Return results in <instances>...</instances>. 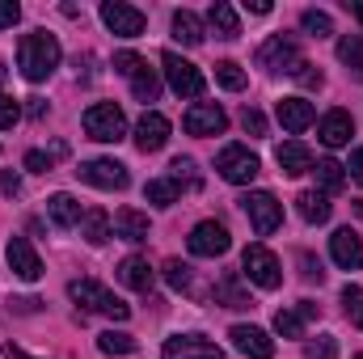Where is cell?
<instances>
[{
  "instance_id": "7a4b0ae2",
  "label": "cell",
  "mask_w": 363,
  "mask_h": 359,
  "mask_svg": "<svg viewBox=\"0 0 363 359\" xmlns=\"http://www.w3.org/2000/svg\"><path fill=\"white\" fill-rule=\"evenodd\" d=\"M68 296L77 300V304H85L89 313H101V317H114V321H127L131 317V304L127 300H118L110 287H101L97 279H72L68 283Z\"/></svg>"
},
{
  "instance_id": "74e56055",
  "label": "cell",
  "mask_w": 363,
  "mask_h": 359,
  "mask_svg": "<svg viewBox=\"0 0 363 359\" xmlns=\"http://www.w3.org/2000/svg\"><path fill=\"white\" fill-rule=\"evenodd\" d=\"M169 170H174L169 178L178 182V190H182V186H190V190H199V170H194V161H190V157H178V161H174Z\"/></svg>"
},
{
  "instance_id": "4316f807",
  "label": "cell",
  "mask_w": 363,
  "mask_h": 359,
  "mask_svg": "<svg viewBox=\"0 0 363 359\" xmlns=\"http://www.w3.org/2000/svg\"><path fill=\"white\" fill-rule=\"evenodd\" d=\"M313 178L321 186V194H338V190L347 186V165H338L334 157H325V161L313 165Z\"/></svg>"
},
{
  "instance_id": "52a82bcc",
  "label": "cell",
  "mask_w": 363,
  "mask_h": 359,
  "mask_svg": "<svg viewBox=\"0 0 363 359\" xmlns=\"http://www.w3.org/2000/svg\"><path fill=\"white\" fill-rule=\"evenodd\" d=\"M241 207H245V216H250V224H254L258 237H271L274 228L283 224V203L274 199L271 190H250L241 199Z\"/></svg>"
},
{
  "instance_id": "4fadbf2b",
  "label": "cell",
  "mask_w": 363,
  "mask_h": 359,
  "mask_svg": "<svg viewBox=\"0 0 363 359\" xmlns=\"http://www.w3.org/2000/svg\"><path fill=\"white\" fill-rule=\"evenodd\" d=\"M161 359H224V351L203 334H174V338H165Z\"/></svg>"
},
{
  "instance_id": "cb8c5ba5",
  "label": "cell",
  "mask_w": 363,
  "mask_h": 359,
  "mask_svg": "<svg viewBox=\"0 0 363 359\" xmlns=\"http://www.w3.org/2000/svg\"><path fill=\"white\" fill-rule=\"evenodd\" d=\"M47 211H51V220H55L60 228H77V224L85 220V211H81V203H77L72 194H64V190L47 199Z\"/></svg>"
},
{
  "instance_id": "bcb514c9",
  "label": "cell",
  "mask_w": 363,
  "mask_h": 359,
  "mask_svg": "<svg viewBox=\"0 0 363 359\" xmlns=\"http://www.w3.org/2000/svg\"><path fill=\"white\" fill-rule=\"evenodd\" d=\"M296 81H300L304 89H321V85H325V77H321V72H313V64H304V68L296 72Z\"/></svg>"
},
{
  "instance_id": "44dd1931",
  "label": "cell",
  "mask_w": 363,
  "mask_h": 359,
  "mask_svg": "<svg viewBox=\"0 0 363 359\" xmlns=\"http://www.w3.org/2000/svg\"><path fill=\"white\" fill-rule=\"evenodd\" d=\"M279 170L287 174V178H300V174H313V153L300 144V140H287V144H279Z\"/></svg>"
},
{
  "instance_id": "836d02e7",
  "label": "cell",
  "mask_w": 363,
  "mask_h": 359,
  "mask_svg": "<svg viewBox=\"0 0 363 359\" xmlns=\"http://www.w3.org/2000/svg\"><path fill=\"white\" fill-rule=\"evenodd\" d=\"M300 26H304V34H313V38H330V34H334V21H330V13H321V9H304V13H300Z\"/></svg>"
},
{
  "instance_id": "30bf717a",
  "label": "cell",
  "mask_w": 363,
  "mask_h": 359,
  "mask_svg": "<svg viewBox=\"0 0 363 359\" xmlns=\"http://www.w3.org/2000/svg\"><path fill=\"white\" fill-rule=\"evenodd\" d=\"M77 174H81V182H89V186H97V190H127V182H131L127 165H123V161H114V157L85 161Z\"/></svg>"
},
{
  "instance_id": "603a6c76",
  "label": "cell",
  "mask_w": 363,
  "mask_h": 359,
  "mask_svg": "<svg viewBox=\"0 0 363 359\" xmlns=\"http://www.w3.org/2000/svg\"><path fill=\"white\" fill-rule=\"evenodd\" d=\"M114 237H123V241H131V245L148 241V216L135 211V207H123V211L114 216Z\"/></svg>"
},
{
  "instance_id": "d6986e66",
  "label": "cell",
  "mask_w": 363,
  "mask_h": 359,
  "mask_svg": "<svg viewBox=\"0 0 363 359\" xmlns=\"http://www.w3.org/2000/svg\"><path fill=\"white\" fill-rule=\"evenodd\" d=\"M274 114H279V123L291 131V136H300L313 118H317V110H313V101H304V97H283L279 106H274Z\"/></svg>"
},
{
  "instance_id": "b9f144b4",
  "label": "cell",
  "mask_w": 363,
  "mask_h": 359,
  "mask_svg": "<svg viewBox=\"0 0 363 359\" xmlns=\"http://www.w3.org/2000/svg\"><path fill=\"white\" fill-rule=\"evenodd\" d=\"M241 127L250 131V136H267V118H262V110H241Z\"/></svg>"
},
{
  "instance_id": "f6af8a7d",
  "label": "cell",
  "mask_w": 363,
  "mask_h": 359,
  "mask_svg": "<svg viewBox=\"0 0 363 359\" xmlns=\"http://www.w3.org/2000/svg\"><path fill=\"white\" fill-rule=\"evenodd\" d=\"M17 17H21V4L17 0H0V30L17 26Z\"/></svg>"
},
{
  "instance_id": "60d3db41",
  "label": "cell",
  "mask_w": 363,
  "mask_h": 359,
  "mask_svg": "<svg viewBox=\"0 0 363 359\" xmlns=\"http://www.w3.org/2000/svg\"><path fill=\"white\" fill-rule=\"evenodd\" d=\"M17 118H21V106H17L13 97H4V93H0V131L17 127Z\"/></svg>"
},
{
  "instance_id": "484cf974",
  "label": "cell",
  "mask_w": 363,
  "mask_h": 359,
  "mask_svg": "<svg viewBox=\"0 0 363 359\" xmlns=\"http://www.w3.org/2000/svg\"><path fill=\"white\" fill-rule=\"evenodd\" d=\"M216 304H224V309H250V296H245L237 270H228V275L216 283Z\"/></svg>"
},
{
  "instance_id": "ee69618b",
  "label": "cell",
  "mask_w": 363,
  "mask_h": 359,
  "mask_svg": "<svg viewBox=\"0 0 363 359\" xmlns=\"http://www.w3.org/2000/svg\"><path fill=\"white\" fill-rule=\"evenodd\" d=\"M140 64H144V60H140L135 51H118V55H114V72H123V77H131Z\"/></svg>"
},
{
  "instance_id": "83f0119b",
  "label": "cell",
  "mask_w": 363,
  "mask_h": 359,
  "mask_svg": "<svg viewBox=\"0 0 363 359\" xmlns=\"http://www.w3.org/2000/svg\"><path fill=\"white\" fill-rule=\"evenodd\" d=\"M127 81H131V93H135L140 101H157V97H161V77H157V68H148V60H144Z\"/></svg>"
},
{
  "instance_id": "8d00e7d4",
  "label": "cell",
  "mask_w": 363,
  "mask_h": 359,
  "mask_svg": "<svg viewBox=\"0 0 363 359\" xmlns=\"http://www.w3.org/2000/svg\"><path fill=\"white\" fill-rule=\"evenodd\" d=\"M342 309H347V317L363 330V287H355V283L342 287Z\"/></svg>"
},
{
  "instance_id": "d590c367",
  "label": "cell",
  "mask_w": 363,
  "mask_h": 359,
  "mask_svg": "<svg viewBox=\"0 0 363 359\" xmlns=\"http://www.w3.org/2000/svg\"><path fill=\"white\" fill-rule=\"evenodd\" d=\"M216 81H220L228 93L245 89V72H241V64H233V60H220V64H216Z\"/></svg>"
},
{
  "instance_id": "277c9868",
  "label": "cell",
  "mask_w": 363,
  "mask_h": 359,
  "mask_svg": "<svg viewBox=\"0 0 363 359\" xmlns=\"http://www.w3.org/2000/svg\"><path fill=\"white\" fill-rule=\"evenodd\" d=\"M258 64H262V68H271V72H287V77H296V72L304 68L300 43H296L291 34H271V38L258 47Z\"/></svg>"
},
{
  "instance_id": "ac0fdd59",
  "label": "cell",
  "mask_w": 363,
  "mask_h": 359,
  "mask_svg": "<svg viewBox=\"0 0 363 359\" xmlns=\"http://www.w3.org/2000/svg\"><path fill=\"white\" fill-rule=\"evenodd\" d=\"M317 136H321L325 148H342V144H351V136H355V118H351L347 110H330V114L321 118Z\"/></svg>"
},
{
  "instance_id": "f35d334b",
  "label": "cell",
  "mask_w": 363,
  "mask_h": 359,
  "mask_svg": "<svg viewBox=\"0 0 363 359\" xmlns=\"http://www.w3.org/2000/svg\"><path fill=\"white\" fill-rule=\"evenodd\" d=\"M165 283H169L174 292H186V287H190V263L169 258V263H165Z\"/></svg>"
},
{
  "instance_id": "5bb4252c",
  "label": "cell",
  "mask_w": 363,
  "mask_h": 359,
  "mask_svg": "<svg viewBox=\"0 0 363 359\" xmlns=\"http://www.w3.org/2000/svg\"><path fill=\"white\" fill-rule=\"evenodd\" d=\"M228 338H233V347L245 359H274V338L262 326H233Z\"/></svg>"
},
{
  "instance_id": "7bdbcfd3",
  "label": "cell",
  "mask_w": 363,
  "mask_h": 359,
  "mask_svg": "<svg viewBox=\"0 0 363 359\" xmlns=\"http://www.w3.org/2000/svg\"><path fill=\"white\" fill-rule=\"evenodd\" d=\"M51 161H55V153H38V148H30V153H26V170H30V174H47V170H51Z\"/></svg>"
},
{
  "instance_id": "5b68a950",
  "label": "cell",
  "mask_w": 363,
  "mask_h": 359,
  "mask_svg": "<svg viewBox=\"0 0 363 359\" xmlns=\"http://www.w3.org/2000/svg\"><path fill=\"white\" fill-rule=\"evenodd\" d=\"M216 170H220V178L233 182V186H250V182L258 178V170H262V161L245 148V144H228V148H220V157H216Z\"/></svg>"
},
{
  "instance_id": "f1b7e54d",
  "label": "cell",
  "mask_w": 363,
  "mask_h": 359,
  "mask_svg": "<svg viewBox=\"0 0 363 359\" xmlns=\"http://www.w3.org/2000/svg\"><path fill=\"white\" fill-rule=\"evenodd\" d=\"M174 38H178L182 47H199L203 43V21L190 9H178L174 13Z\"/></svg>"
},
{
  "instance_id": "1f68e13d",
  "label": "cell",
  "mask_w": 363,
  "mask_h": 359,
  "mask_svg": "<svg viewBox=\"0 0 363 359\" xmlns=\"http://www.w3.org/2000/svg\"><path fill=\"white\" fill-rule=\"evenodd\" d=\"M338 60H342L355 77H363V34H347V38L338 43Z\"/></svg>"
},
{
  "instance_id": "8992f818",
  "label": "cell",
  "mask_w": 363,
  "mask_h": 359,
  "mask_svg": "<svg viewBox=\"0 0 363 359\" xmlns=\"http://www.w3.org/2000/svg\"><path fill=\"white\" fill-rule=\"evenodd\" d=\"M241 270H245V279L258 283L262 292H274V287L283 283V267H279V258H274L267 245H245V254H241Z\"/></svg>"
},
{
  "instance_id": "816d5d0a",
  "label": "cell",
  "mask_w": 363,
  "mask_h": 359,
  "mask_svg": "<svg viewBox=\"0 0 363 359\" xmlns=\"http://www.w3.org/2000/svg\"><path fill=\"white\" fill-rule=\"evenodd\" d=\"M26 110H30V118H43V114H47V101H43V97H30Z\"/></svg>"
},
{
  "instance_id": "9f6ffc18",
  "label": "cell",
  "mask_w": 363,
  "mask_h": 359,
  "mask_svg": "<svg viewBox=\"0 0 363 359\" xmlns=\"http://www.w3.org/2000/svg\"><path fill=\"white\" fill-rule=\"evenodd\" d=\"M4 77H9V68H4V64H0V85H4Z\"/></svg>"
},
{
  "instance_id": "ab89813d",
  "label": "cell",
  "mask_w": 363,
  "mask_h": 359,
  "mask_svg": "<svg viewBox=\"0 0 363 359\" xmlns=\"http://www.w3.org/2000/svg\"><path fill=\"white\" fill-rule=\"evenodd\" d=\"M304 355L308 359H338V338H334V334H321V338H313V343L304 347Z\"/></svg>"
},
{
  "instance_id": "9a60e30c",
  "label": "cell",
  "mask_w": 363,
  "mask_h": 359,
  "mask_svg": "<svg viewBox=\"0 0 363 359\" xmlns=\"http://www.w3.org/2000/svg\"><path fill=\"white\" fill-rule=\"evenodd\" d=\"M169 144V118L157 110H144V118L135 123V148L140 153H161Z\"/></svg>"
},
{
  "instance_id": "c3c4849f",
  "label": "cell",
  "mask_w": 363,
  "mask_h": 359,
  "mask_svg": "<svg viewBox=\"0 0 363 359\" xmlns=\"http://www.w3.org/2000/svg\"><path fill=\"white\" fill-rule=\"evenodd\" d=\"M347 170H351V178L363 186V148H355V153H351V165H347Z\"/></svg>"
},
{
  "instance_id": "4dcf8cb0",
  "label": "cell",
  "mask_w": 363,
  "mask_h": 359,
  "mask_svg": "<svg viewBox=\"0 0 363 359\" xmlns=\"http://www.w3.org/2000/svg\"><path fill=\"white\" fill-rule=\"evenodd\" d=\"M178 182L174 178H152L148 182V186H144V199H148V203H157V207H174V203H178Z\"/></svg>"
},
{
  "instance_id": "d6a6232c",
  "label": "cell",
  "mask_w": 363,
  "mask_h": 359,
  "mask_svg": "<svg viewBox=\"0 0 363 359\" xmlns=\"http://www.w3.org/2000/svg\"><path fill=\"white\" fill-rule=\"evenodd\" d=\"M97 351H101V355H131V351H135V338L123 334V330H118V334L106 330V334H97Z\"/></svg>"
},
{
  "instance_id": "6da1fadb",
  "label": "cell",
  "mask_w": 363,
  "mask_h": 359,
  "mask_svg": "<svg viewBox=\"0 0 363 359\" xmlns=\"http://www.w3.org/2000/svg\"><path fill=\"white\" fill-rule=\"evenodd\" d=\"M60 38L51 34V30H34V34H26L21 38V47H17V68H21V77L26 81H47L55 68H60Z\"/></svg>"
},
{
  "instance_id": "d4e9b609",
  "label": "cell",
  "mask_w": 363,
  "mask_h": 359,
  "mask_svg": "<svg viewBox=\"0 0 363 359\" xmlns=\"http://www.w3.org/2000/svg\"><path fill=\"white\" fill-rule=\"evenodd\" d=\"M207 21H211V30H216L220 38H237V34H241V17H237V9L224 4V0H216V4L207 9Z\"/></svg>"
},
{
  "instance_id": "7c38bea8",
  "label": "cell",
  "mask_w": 363,
  "mask_h": 359,
  "mask_svg": "<svg viewBox=\"0 0 363 359\" xmlns=\"http://www.w3.org/2000/svg\"><path fill=\"white\" fill-rule=\"evenodd\" d=\"M182 127H186L190 136H224L228 114H224L216 101H194V106L182 114Z\"/></svg>"
},
{
  "instance_id": "ffe728a7",
  "label": "cell",
  "mask_w": 363,
  "mask_h": 359,
  "mask_svg": "<svg viewBox=\"0 0 363 359\" xmlns=\"http://www.w3.org/2000/svg\"><path fill=\"white\" fill-rule=\"evenodd\" d=\"M118 279L131 287V292H152V283H157V270L148 267V258H140V254H127L123 263H118Z\"/></svg>"
},
{
  "instance_id": "681fc988",
  "label": "cell",
  "mask_w": 363,
  "mask_h": 359,
  "mask_svg": "<svg viewBox=\"0 0 363 359\" xmlns=\"http://www.w3.org/2000/svg\"><path fill=\"white\" fill-rule=\"evenodd\" d=\"M0 190H4V194H21V182H17V174H0Z\"/></svg>"
},
{
  "instance_id": "f907efd6",
  "label": "cell",
  "mask_w": 363,
  "mask_h": 359,
  "mask_svg": "<svg viewBox=\"0 0 363 359\" xmlns=\"http://www.w3.org/2000/svg\"><path fill=\"white\" fill-rule=\"evenodd\" d=\"M245 9L258 13V17H267V13H271V0H245Z\"/></svg>"
},
{
  "instance_id": "7402d4cb",
  "label": "cell",
  "mask_w": 363,
  "mask_h": 359,
  "mask_svg": "<svg viewBox=\"0 0 363 359\" xmlns=\"http://www.w3.org/2000/svg\"><path fill=\"white\" fill-rule=\"evenodd\" d=\"M296 211H300L304 224H325L334 207H330V194H321V190H300V194H296Z\"/></svg>"
},
{
  "instance_id": "11a10c76",
  "label": "cell",
  "mask_w": 363,
  "mask_h": 359,
  "mask_svg": "<svg viewBox=\"0 0 363 359\" xmlns=\"http://www.w3.org/2000/svg\"><path fill=\"white\" fill-rule=\"evenodd\" d=\"M347 9H351V13H355V17H359V26H363V0H355V4H351V0H347Z\"/></svg>"
},
{
  "instance_id": "db71d44e",
  "label": "cell",
  "mask_w": 363,
  "mask_h": 359,
  "mask_svg": "<svg viewBox=\"0 0 363 359\" xmlns=\"http://www.w3.org/2000/svg\"><path fill=\"white\" fill-rule=\"evenodd\" d=\"M4 355H9V359H34V355H26L21 347H13V343H4Z\"/></svg>"
},
{
  "instance_id": "f546056e",
  "label": "cell",
  "mask_w": 363,
  "mask_h": 359,
  "mask_svg": "<svg viewBox=\"0 0 363 359\" xmlns=\"http://www.w3.org/2000/svg\"><path fill=\"white\" fill-rule=\"evenodd\" d=\"M81 237H85L89 245H106V241H110V216H106L101 207L85 211V220H81Z\"/></svg>"
},
{
  "instance_id": "ba28073f",
  "label": "cell",
  "mask_w": 363,
  "mask_h": 359,
  "mask_svg": "<svg viewBox=\"0 0 363 359\" xmlns=\"http://www.w3.org/2000/svg\"><path fill=\"white\" fill-rule=\"evenodd\" d=\"M161 64H165V81H169V89L178 93V97H203L207 81H203V72H199L190 60H182L178 51H165Z\"/></svg>"
},
{
  "instance_id": "e0dca14e",
  "label": "cell",
  "mask_w": 363,
  "mask_h": 359,
  "mask_svg": "<svg viewBox=\"0 0 363 359\" xmlns=\"http://www.w3.org/2000/svg\"><path fill=\"white\" fill-rule=\"evenodd\" d=\"M330 254H334V263L342 270H359L363 267V237L355 228H338L330 237Z\"/></svg>"
},
{
  "instance_id": "3957f363",
  "label": "cell",
  "mask_w": 363,
  "mask_h": 359,
  "mask_svg": "<svg viewBox=\"0 0 363 359\" xmlns=\"http://www.w3.org/2000/svg\"><path fill=\"white\" fill-rule=\"evenodd\" d=\"M85 136L97 144H118L127 136V114L118 101H93L85 110Z\"/></svg>"
},
{
  "instance_id": "e575fe53",
  "label": "cell",
  "mask_w": 363,
  "mask_h": 359,
  "mask_svg": "<svg viewBox=\"0 0 363 359\" xmlns=\"http://www.w3.org/2000/svg\"><path fill=\"white\" fill-rule=\"evenodd\" d=\"M274 330L283 338H304V313L300 309H279L274 313Z\"/></svg>"
},
{
  "instance_id": "7dc6e473",
  "label": "cell",
  "mask_w": 363,
  "mask_h": 359,
  "mask_svg": "<svg viewBox=\"0 0 363 359\" xmlns=\"http://www.w3.org/2000/svg\"><path fill=\"white\" fill-rule=\"evenodd\" d=\"M300 275H304V279H317V283H321V279H325V270H321V263H317V258H313V254H300Z\"/></svg>"
},
{
  "instance_id": "f5cc1de1",
  "label": "cell",
  "mask_w": 363,
  "mask_h": 359,
  "mask_svg": "<svg viewBox=\"0 0 363 359\" xmlns=\"http://www.w3.org/2000/svg\"><path fill=\"white\" fill-rule=\"evenodd\" d=\"M296 309H300V313H304V321H313V317H321V309H317V304H313V300H300V304H296Z\"/></svg>"
},
{
  "instance_id": "2e32d148",
  "label": "cell",
  "mask_w": 363,
  "mask_h": 359,
  "mask_svg": "<svg viewBox=\"0 0 363 359\" xmlns=\"http://www.w3.org/2000/svg\"><path fill=\"white\" fill-rule=\"evenodd\" d=\"M4 258H9V267L17 279H26V283H34L38 275H43V258H38V250L26 241V237H13L9 245H4Z\"/></svg>"
},
{
  "instance_id": "6f0895ef",
  "label": "cell",
  "mask_w": 363,
  "mask_h": 359,
  "mask_svg": "<svg viewBox=\"0 0 363 359\" xmlns=\"http://www.w3.org/2000/svg\"><path fill=\"white\" fill-rule=\"evenodd\" d=\"M359 359H363V355H359Z\"/></svg>"
},
{
  "instance_id": "8fae6325",
  "label": "cell",
  "mask_w": 363,
  "mask_h": 359,
  "mask_svg": "<svg viewBox=\"0 0 363 359\" xmlns=\"http://www.w3.org/2000/svg\"><path fill=\"white\" fill-rule=\"evenodd\" d=\"M101 21H106V30H114L118 38H140L144 26H148V17H144L135 4H123V0H106V4H101Z\"/></svg>"
},
{
  "instance_id": "9c48e42d",
  "label": "cell",
  "mask_w": 363,
  "mask_h": 359,
  "mask_svg": "<svg viewBox=\"0 0 363 359\" xmlns=\"http://www.w3.org/2000/svg\"><path fill=\"white\" fill-rule=\"evenodd\" d=\"M186 245H190V254H194V258H224V254H228V245H233V237H228V228H224V224L203 220V224H194V228H190Z\"/></svg>"
}]
</instances>
